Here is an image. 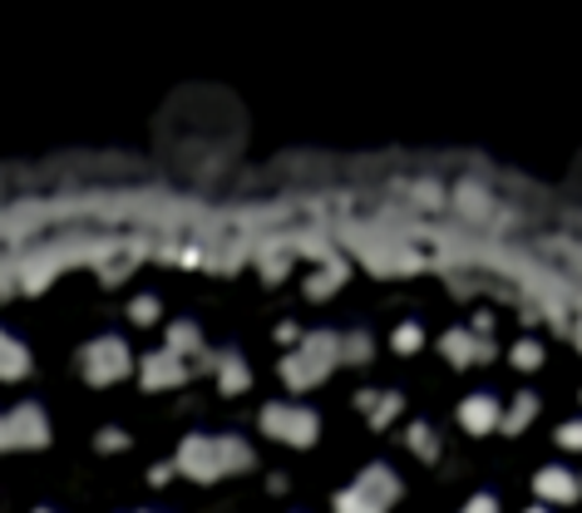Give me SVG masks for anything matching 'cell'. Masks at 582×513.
Instances as JSON below:
<instances>
[{
	"mask_svg": "<svg viewBox=\"0 0 582 513\" xmlns=\"http://www.w3.org/2000/svg\"><path fill=\"white\" fill-rule=\"evenodd\" d=\"M558 444H562V449H582V420L562 424V430H558Z\"/></svg>",
	"mask_w": 582,
	"mask_h": 513,
	"instance_id": "obj_21",
	"label": "cell"
},
{
	"mask_svg": "<svg viewBox=\"0 0 582 513\" xmlns=\"http://www.w3.org/2000/svg\"><path fill=\"white\" fill-rule=\"evenodd\" d=\"M79 371H84L89 385H114L128 375V345L114 341V335H99L79 351Z\"/></svg>",
	"mask_w": 582,
	"mask_h": 513,
	"instance_id": "obj_4",
	"label": "cell"
},
{
	"mask_svg": "<svg viewBox=\"0 0 582 513\" xmlns=\"http://www.w3.org/2000/svg\"><path fill=\"white\" fill-rule=\"evenodd\" d=\"M262 430L272 434V440L282 444H316V434H321V424H316L311 410H296V404H266L262 410Z\"/></svg>",
	"mask_w": 582,
	"mask_h": 513,
	"instance_id": "obj_5",
	"label": "cell"
},
{
	"mask_svg": "<svg viewBox=\"0 0 582 513\" xmlns=\"http://www.w3.org/2000/svg\"><path fill=\"white\" fill-rule=\"evenodd\" d=\"M528 513H548V509H528Z\"/></svg>",
	"mask_w": 582,
	"mask_h": 513,
	"instance_id": "obj_26",
	"label": "cell"
},
{
	"mask_svg": "<svg viewBox=\"0 0 582 513\" xmlns=\"http://www.w3.org/2000/svg\"><path fill=\"white\" fill-rule=\"evenodd\" d=\"M49 444V420L39 404H20L5 414V449H45Z\"/></svg>",
	"mask_w": 582,
	"mask_h": 513,
	"instance_id": "obj_6",
	"label": "cell"
},
{
	"mask_svg": "<svg viewBox=\"0 0 582 513\" xmlns=\"http://www.w3.org/2000/svg\"><path fill=\"white\" fill-rule=\"evenodd\" d=\"M410 449L424 454V459H434V454H440V440H434L430 424H414V430H410Z\"/></svg>",
	"mask_w": 582,
	"mask_h": 513,
	"instance_id": "obj_17",
	"label": "cell"
},
{
	"mask_svg": "<svg viewBox=\"0 0 582 513\" xmlns=\"http://www.w3.org/2000/svg\"><path fill=\"white\" fill-rule=\"evenodd\" d=\"M400 499V479L385 464H370L345 493H335V513H385Z\"/></svg>",
	"mask_w": 582,
	"mask_h": 513,
	"instance_id": "obj_3",
	"label": "cell"
},
{
	"mask_svg": "<svg viewBox=\"0 0 582 513\" xmlns=\"http://www.w3.org/2000/svg\"><path fill=\"white\" fill-rule=\"evenodd\" d=\"M538 361H543V345L538 341H518V345H513V365H518V371H533Z\"/></svg>",
	"mask_w": 582,
	"mask_h": 513,
	"instance_id": "obj_19",
	"label": "cell"
},
{
	"mask_svg": "<svg viewBox=\"0 0 582 513\" xmlns=\"http://www.w3.org/2000/svg\"><path fill=\"white\" fill-rule=\"evenodd\" d=\"M440 351L449 355V365H473V361H489L493 345L483 341V335H473V331H449L440 341Z\"/></svg>",
	"mask_w": 582,
	"mask_h": 513,
	"instance_id": "obj_8",
	"label": "cell"
},
{
	"mask_svg": "<svg viewBox=\"0 0 582 513\" xmlns=\"http://www.w3.org/2000/svg\"><path fill=\"white\" fill-rule=\"evenodd\" d=\"M39 513H45V509H39Z\"/></svg>",
	"mask_w": 582,
	"mask_h": 513,
	"instance_id": "obj_27",
	"label": "cell"
},
{
	"mask_svg": "<svg viewBox=\"0 0 582 513\" xmlns=\"http://www.w3.org/2000/svg\"><path fill=\"white\" fill-rule=\"evenodd\" d=\"M341 361H370V335H345L341 341Z\"/></svg>",
	"mask_w": 582,
	"mask_h": 513,
	"instance_id": "obj_18",
	"label": "cell"
},
{
	"mask_svg": "<svg viewBox=\"0 0 582 513\" xmlns=\"http://www.w3.org/2000/svg\"><path fill=\"white\" fill-rule=\"evenodd\" d=\"M178 469L197 483H213L222 474H242L252 469V449L242 440H213V434H187L178 444Z\"/></svg>",
	"mask_w": 582,
	"mask_h": 513,
	"instance_id": "obj_1",
	"label": "cell"
},
{
	"mask_svg": "<svg viewBox=\"0 0 582 513\" xmlns=\"http://www.w3.org/2000/svg\"><path fill=\"white\" fill-rule=\"evenodd\" d=\"M361 410L370 414V424H375V430H385V424H390L395 414H400V395H380V390H365V395H361Z\"/></svg>",
	"mask_w": 582,
	"mask_h": 513,
	"instance_id": "obj_12",
	"label": "cell"
},
{
	"mask_svg": "<svg viewBox=\"0 0 582 513\" xmlns=\"http://www.w3.org/2000/svg\"><path fill=\"white\" fill-rule=\"evenodd\" d=\"M94 444H99V449H104V454H109V449H124V444H128V440H124V434H118V430H104V434H99V440H94Z\"/></svg>",
	"mask_w": 582,
	"mask_h": 513,
	"instance_id": "obj_23",
	"label": "cell"
},
{
	"mask_svg": "<svg viewBox=\"0 0 582 513\" xmlns=\"http://www.w3.org/2000/svg\"><path fill=\"white\" fill-rule=\"evenodd\" d=\"M341 276H345V266L335 262V266H326V272H316L311 282H306V292H311V296H326V292H335V286H341Z\"/></svg>",
	"mask_w": 582,
	"mask_h": 513,
	"instance_id": "obj_16",
	"label": "cell"
},
{
	"mask_svg": "<svg viewBox=\"0 0 582 513\" xmlns=\"http://www.w3.org/2000/svg\"><path fill=\"white\" fill-rule=\"evenodd\" d=\"M178 380H187L183 355H173V351H153V355L144 361V385H148V390H168V385H178Z\"/></svg>",
	"mask_w": 582,
	"mask_h": 513,
	"instance_id": "obj_9",
	"label": "cell"
},
{
	"mask_svg": "<svg viewBox=\"0 0 582 513\" xmlns=\"http://www.w3.org/2000/svg\"><path fill=\"white\" fill-rule=\"evenodd\" d=\"M499 420H503V410H499V400H493V395H469V400L459 404V424H464L469 434L499 430Z\"/></svg>",
	"mask_w": 582,
	"mask_h": 513,
	"instance_id": "obj_7",
	"label": "cell"
},
{
	"mask_svg": "<svg viewBox=\"0 0 582 513\" xmlns=\"http://www.w3.org/2000/svg\"><path fill=\"white\" fill-rule=\"evenodd\" d=\"M0 449H5V414H0Z\"/></svg>",
	"mask_w": 582,
	"mask_h": 513,
	"instance_id": "obj_25",
	"label": "cell"
},
{
	"mask_svg": "<svg viewBox=\"0 0 582 513\" xmlns=\"http://www.w3.org/2000/svg\"><path fill=\"white\" fill-rule=\"evenodd\" d=\"M153 316H158V301H153V296H138V301H134V321H153Z\"/></svg>",
	"mask_w": 582,
	"mask_h": 513,
	"instance_id": "obj_22",
	"label": "cell"
},
{
	"mask_svg": "<svg viewBox=\"0 0 582 513\" xmlns=\"http://www.w3.org/2000/svg\"><path fill=\"white\" fill-rule=\"evenodd\" d=\"M395 351H400V355L420 351V326H400V331H395Z\"/></svg>",
	"mask_w": 582,
	"mask_h": 513,
	"instance_id": "obj_20",
	"label": "cell"
},
{
	"mask_svg": "<svg viewBox=\"0 0 582 513\" xmlns=\"http://www.w3.org/2000/svg\"><path fill=\"white\" fill-rule=\"evenodd\" d=\"M217 375H222V390H232V395H242L247 385H252V375H247V361L237 351H227V355H217Z\"/></svg>",
	"mask_w": 582,
	"mask_h": 513,
	"instance_id": "obj_13",
	"label": "cell"
},
{
	"mask_svg": "<svg viewBox=\"0 0 582 513\" xmlns=\"http://www.w3.org/2000/svg\"><path fill=\"white\" fill-rule=\"evenodd\" d=\"M30 371V351L15 341V335L0 331V380H15V375Z\"/></svg>",
	"mask_w": 582,
	"mask_h": 513,
	"instance_id": "obj_11",
	"label": "cell"
},
{
	"mask_svg": "<svg viewBox=\"0 0 582 513\" xmlns=\"http://www.w3.org/2000/svg\"><path fill=\"white\" fill-rule=\"evenodd\" d=\"M168 351H173V355L197 351V326H193V321H178L173 331H168Z\"/></svg>",
	"mask_w": 582,
	"mask_h": 513,
	"instance_id": "obj_15",
	"label": "cell"
},
{
	"mask_svg": "<svg viewBox=\"0 0 582 513\" xmlns=\"http://www.w3.org/2000/svg\"><path fill=\"white\" fill-rule=\"evenodd\" d=\"M335 361H341V335L316 331V335H306V341L296 345V351L282 361V380L292 385V390H306V385H321L326 375L335 371Z\"/></svg>",
	"mask_w": 582,
	"mask_h": 513,
	"instance_id": "obj_2",
	"label": "cell"
},
{
	"mask_svg": "<svg viewBox=\"0 0 582 513\" xmlns=\"http://www.w3.org/2000/svg\"><path fill=\"white\" fill-rule=\"evenodd\" d=\"M533 414H538V400H533V395H518V400H513L509 404V410H503V434H523V430H528V420H533Z\"/></svg>",
	"mask_w": 582,
	"mask_h": 513,
	"instance_id": "obj_14",
	"label": "cell"
},
{
	"mask_svg": "<svg viewBox=\"0 0 582 513\" xmlns=\"http://www.w3.org/2000/svg\"><path fill=\"white\" fill-rule=\"evenodd\" d=\"M469 513H499V503H493V499H489V493H479V499H473V503H469Z\"/></svg>",
	"mask_w": 582,
	"mask_h": 513,
	"instance_id": "obj_24",
	"label": "cell"
},
{
	"mask_svg": "<svg viewBox=\"0 0 582 513\" xmlns=\"http://www.w3.org/2000/svg\"><path fill=\"white\" fill-rule=\"evenodd\" d=\"M533 493H538V499H548V503H568V499H578V479H572L568 469H538Z\"/></svg>",
	"mask_w": 582,
	"mask_h": 513,
	"instance_id": "obj_10",
	"label": "cell"
}]
</instances>
